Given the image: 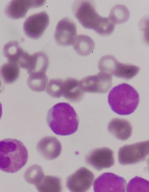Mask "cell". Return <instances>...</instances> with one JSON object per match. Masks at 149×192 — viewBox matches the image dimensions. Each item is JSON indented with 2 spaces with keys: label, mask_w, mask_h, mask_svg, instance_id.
I'll list each match as a JSON object with an SVG mask.
<instances>
[{
  "label": "cell",
  "mask_w": 149,
  "mask_h": 192,
  "mask_svg": "<svg viewBox=\"0 0 149 192\" xmlns=\"http://www.w3.org/2000/svg\"><path fill=\"white\" fill-rule=\"evenodd\" d=\"M94 178L92 172L82 167L67 177L66 187L71 192H86L92 186Z\"/></svg>",
  "instance_id": "cell-9"
},
{
  "label": "cell",
  "mask_w": 149,
  "mask_h": 192,
  "mask_svg": "<svg viewBox=\"0 0 149 192\" xmlns=\"http://www.w3.org/2000/svg\"><path fill=\"white\" fill-rule=\"evenodd\" d=\"M107 130L116 138L124 141L128 139L131 136L132 127L127 120L116 118L109 122Z\"/></svg>",
  "instance_id": "cell-15"
},
{
  "label": "cell",
  "mask_w": 149,
  "mask_h": 192,
  "mask_svg": "<svg viewBox=\"0 0 149 192\" xmlns=\"http://www.w3.org/2000/svg\"><path fill=\"white\" fill-rule=\"evenodd\" d=\"M130 16L129 11L125 6L117 4L111 9L108 17L116 25L125 23L128 20Z\"/></svg>",
  "instance_id": "cell-23"
},
{
  "label": "cell",
  "mask_w": 149,
  "mask_h": 192,
  "mask_svg": "<svg viewBox=\"0 0 149 192\" xmlns=\"http://www.w3.org/2000/svg\"><path fill=\"white\" fill-rule=\"evenodd\" d=\"M72 10L74 16L83 27L92 29L99 34L102 35L109 27V18L100 16L93 1H76L73 4Z\"/></svg>",
  "instance_id": "cell-4"
},
{
  "label": "cell",
  "mask_w": 149,
  "mask_h": 192,
  "mask_svg": "<svg viewBox=\"0 0 149 192\" xmlns=\"http://www.w3.org/2000/svg\"><path fill=\"white\" fill-rule=\"evenodd\" d=\"M84 93L76 79L69 77L64 80L62 96L68 101L73 103L81 101L84 97Z\"/></svg>",
  "instance_id": "cell-16"
},
{
  "label": "cell",
  "mask_w": 149,
  "mask_h": 192,
  "mask_svg": "<svg viewBox=\"0 0 149 192\" xmlns=\"http://www.w3.org/2000/svg\"><path fill=\"white\" fill-rule=\"evenodd\" d=\"M85 161L97 171L109 168L114 164L113 152L107 147L93 150L86 155Z\"/></svg>",
  "instance_id": "cell-11"
},
{
  "label": "cell",
  "mask_w": 149,
  "mask_h": 192,
  "mask_svg": "<svg viewBox=\"0 0 149 192\" xmlns=\"http://www.w3.org/2000/svg\"><path fill=\"white\" fill-rule=\"evenodd\" d=\"M112 76L100 71L97 75L81 79L79 81V86L84 93H106L111 87Z\"/></svg>",
  "instance_id": "cell-6"
},
{
  "label": "cell",
  "mask_w": 149,
  "mask_h": 192,
  "mask_svg": "<svg viewBox=\"0 0 149 192\" xmlns=\"http://www.w3.org/2000/svg\"><path fill=\"white\" fill-rule=\"evenodd\" d=\"M149 153L148 140L125 145L119 150L118 161L124 165L137 163L144 160Z\"/></svg>",
  "instance_id": "cell-5"
},
{
  "label": "cell",
  "mask_w": 149,
  "mask_h": 192,
  "mask_svg": "<svg viewBox=\"0 0 149 192\" xmlns=\"http://www.w3.org/2000/svg\"><path fill=\"white\" fill-rule=\"evenodd\" d=\"M49 65L47 55L44 52H39L31 55L29 67L27 70L29 74L32 73H45Z\"/></svg>",
  "instance_id": "cell-17"
},
{
  "label": "cell",
  "mask_w": 149,
  "mask_h": 192,
  "mask_svg": "<svg viewBox=\"0 0 149 192\" xmlns=\"http://www.w3.org/2000/svg\"><path fill=\"white\" fill-rule=\"evenodd\" d=\"M61 182L59 177L46 176L35 186L39 192H60L62 189Z\"/></svg>",
  "instance_id": "cell-21"
},
{
  "label": "cell",
  "mask_w": 149,
  "mask_h": 192,
  "mask_svg": "<svg viewBox=\"0 0 149 192\" xmlns=\"http://www.w3.org/2000/svg\"><path fill=\"white\" fill-rule=\"evenodd\" d=\"M2 114V106L1 103L0 102V119L1 117Z\"/></svg>",
  "instance_id": "cell-27"
},
{
  "label": "cell",
  "mask_w": 149,
  "mask_h": 192,
  "mask_svg": "<svg viewBox=\"0 0 149 192\" xmlns=\"http://www.w3.org/2000/svg\"><path fill=\"white\" fill-rule=\"evenodd\" d=\"M25 52L15 41H9L5 44L3 50V55L7 59L8 62L18 65Z\"/></svg>",
  "instance_id": "cell-19"
},
{
  "label": "cell",
  "mask_w": 149,
  "mask_h": 192,
  "mask_svg": "<svg viewBox=\"0 0 149 192\" xmlns=\"http://www.w3.org/2000/svg\"><path fill=\"white\" fill-rule=\"evenodd\" d=\"M63 82L60 78L51 79L47 85L46 92L52 97L60 98L62 96Z\"/></svg>",
  "instance_id": "cell-26"
},
{
  "label": "cell",
  "mask_w": 149,
  "mask_h": 192,
  "mask_svg": "<svg viewBox=\"0 0 149 192\" xmlns=\"http://www.w3.org/2000/svg\"><path fill=\"white\" fill-rule=\"evenodd\" d=\"M73 49L79 55L86 56L93 50L95 43L89 36L84 35H77L73 44Z\"/></svg>",
  "instance_id": "cell-18"
},
{
  "label": "cell",
  "mask_w": 149,
  "mask_h": 192,
  "mask_svg": "<svg viewBox=\"0 0 149 192\" xmlns=\"http://www.w3.org/2000/svg\"><path fill=\"white\" fill-rule=\"evenodd\" d=\"M128 192H149V182L141 177L136 176L128 182L127 187Z\"/></svg>",
  "instance_id": "cell-25"
},
{
  "label": "cell",
  "mask_w": 149,
  "mask_h": 192,
  "mask_svg": "<svg viewBox=\"0 0 149 192\" xmlns=\"http://www.w3.org/2000/svg\"><path fill=\"white\" fill-rule=\"evenodd\" d=\"M2 91V84H1V81H0V93Z\"/></svg>",
  "instance_id": "cell-28"
},
{
  "label": "cell",
  "mask_w": 149,
  "mask_h": 192,
  "mask_svg": "<svg viewBox=\"0 0 149 192\" xmlns=\"http://www.w3.org/2000/svg\"><path fill=\"white\" fill-rule=\"evenodd\" d=\"M47 124L56 134L67 136L75 133L79 123L78 115L69 103L59 102L52 107L48 112Z\"/></svg>",
  "instance_id": "cell-1"
},
{
  "label": "cell",
  "mask_w": 149,
  "mask_h": 192,
  "mask_svg": "<svg viewBox=\"0 0 149 192\" xmlns=\"http://www.w3.org/2000/svg\"><path fill=\"white\" fill-rule=\"evenodd\" d=\"M44 176L42 167L37 164L29 167L24 175V178L27 182L35 186L38 184Z\"/></svg>",
  "instance_id": "cell-24"
},
{
  "label": "cell",
  "mask_w": 149,
  "mask_h": 192,
  "mask_svg": "<svg viewBox=\"0 0 149 192\" xmlns=\"http://www.w3.org/2000/svg\"><path fill=\"white\" fill-rule=\"evenodd\" d=\"M20 68L17 64L8 62L0 67V77L5 84H12L18 78Z\"/></svg>",
  "instance_id": "cell-20"
},
{
  "label": "cell",
  "mask_w": 149,
  "mask_h": 192,
  "mask_svg": "<svg viewBox=\"0 0 149 192\" xmlns=\"http://www.w3.org/2000/svg\"><path fill=\"white\" fill-rule=\"evenodd\" d=\"M140 70V68L136 66L120 63L114 57L107 70V73L128 80L135 76Z\"/></svg>",
  "instance_id": "cell-14"
},
{
  "label": "cell",
  "mask_w": 149,
  "mask_h": 192,
  "mask_svg": "<svg viewBox=\"0 0 149 192\" xmlns=\"http://www.w3.org/2000/svg\"><path fill=\"white\" fill-rule=\"evenodd\" d=\"M48 81V78L46 73H32L29 74L27 84L32 91L40 92L45 90Z\"/></svg>",
  "instance_id": "cell-22"
},
{
  "label": "cell",
  "mask_w": 149,
  "mask_h": 192,
  "mask_svg": "<svg viewBox=\"0 0 149 192\" xmlns=\"http://www.w3.org/2000/svg\"><path fill=\"white\" fill-rule=\"evenodd\" d=\"M28 158L27 150L20 141L13 139L0 140V170L16 172L25 165Z\"/></svg>",
  "instance_id": "cell-2"
},
{
  "label": "cell",
  "mask_w": 149,
  "mask_h": 192,
  "mask_svg": "<svg viewBox=\"0 0 149 192\" xmlns=\"http://www.w3.org/2000/svg\"><path fill=\"white\" fill-rule=\"evenodd\" d=\"M49 22V17L46 12L33 14L29 16L24 23L25 34L30 38L38 39L42 35Z\"/></svg>",
  "instance_id": "cell-8"
},
{
  "label": "cell",
  "mask_w": 149,
  "mask_h": 192,
  "mask_svg": "<svg viewBox=\"0 0 149 192\" xmlns=\"http://www.w3.org/2000/svg\"><path fill=\"white\" fill-rule=\"evenodd\" d=\"M109 105L112 110L120 115H127L133 113L140 101L137 90L130 85L122 83L114 87L108 97Z\"/></svg>",
  "instance_id": "cell-3"
},
{
  "label": "cell",
  "mask_w": 149,
  "mask_h": 192,
  "mask_svg": "<svg viewBox=\"0 0 149 192\" xmlns=\"http://www.w3.org/2000/svg\"><path fill=\"white\" fill-rule=\"evenodd\" d=\"M77 36L75 23L68 17L61 19L56 26L54 38L57 43L61 46L73 45Z\"/></svg>",
  "instance_id": "cell-10"
},
{
  "label": "cell",
  "mask_w": 149,
  "mask_h": 192,
  "mask_svg": "<svg viewBox=\"0 0 149 192\" xmlns=\"http://www.w3.org/2000/svg\"><path fill=\"white\" fill-rule=\"evenodd\" d=\"M126 184V180L123 177L108 172L96 179L93 187L95 192H124Z\"/></svg>",
  "instance_id": "cell-7"
},
{
  "label": "cell",
  "mask_w": 149,
  "mask_h": 192,
  "mask_svg": "<svg viewBox=\"0 0 149 192\" xmlns=\"http://www.w3.org/2000/svg\"><path fill=\"white\" fill-rule=\"evenodd\" d=\"M45 0H12L7 5L5 13L8 18L17 19L25 16L28 10L30 8L42 6L45 2Z\"/></svg>",
  "instance_id": "cell-12"
},
{
  "label": "cell",
  "mask_w": 149,
  "mask_h": 192,
  "mask_svg": "<svg viewBox=\"0 0 149 192\" xmlns=\"http://www.w3.org/2000/svg\"><path fill=\"white\" fill-rule=\"evenodd\" d=\"M37 151L44 159L52 160L60 155L61 145L59 140L53 136H46L39 140L36 146Z\"/></svg>",
  "instance_id": "cell-13"
}]
</instances>
